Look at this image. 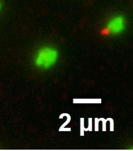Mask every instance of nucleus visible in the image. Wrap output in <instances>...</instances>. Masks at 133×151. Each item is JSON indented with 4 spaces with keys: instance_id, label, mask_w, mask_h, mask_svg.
Returning a JSON list of instances; mask_svg holds the SVG:
<instances>
[{
    "instance_id": "obj_1",
    "label": "nucleus",
    "mask_w": 133,
    "mask_h": 151,
    "mask_svg": "<svg viewBox=\"0 0 133 151\" xmlns=\"http://www.w3.org/2000/svg\"><path fill=\"white\" fill-rule=\"evenodd\" d=\"M58 52L56 48L44 47L37 51L35 57V64L40 69H48L56 64Z\"/></svg>"
},
{
    "instance_id": "obj_2",
    "label": "nucleus",
    "mask_w": 133,
    "mask_h": 151,
    "mask_svg": "<svg viewBox=\"0 0 133 151\" xmlns=\"http://www.w3.org/2000/svg\"><path fill=\"white\" fill-rule=\"evenodd\" d=\"M125 29V20L121 15L115 16L109 21L104 32L108 35H118Z\"/></svg>"
},
{
    "instance_id": "obj_3",
    "label": "nucleus",
    "mask_w": 133,
    "mask_h": 151,
    "mask_svg": "<svg viewBox=\"0 0 133 151\" xmlns=\"http://www.w3.org/2000/svg\"><path fill=\"white\" fill-rule=\"evenodd\" d=\"M1 8H2V4H1V2L0 1V11H1Z\"/></svg>"
}]
</instances>
